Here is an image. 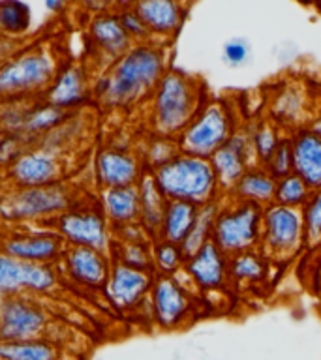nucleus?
I'll return each instance as SVG.
<instances>
[{"mask_svg": "<svg viewBox=\"0 0 321 360\" xmlns=\"http://www.w3.org/2000/svg\"><path fill=\"white\" fill-rule=\"evenodd\" d=\"M276 179L263 167V165H253L242 174L241 180L237 182L235 188L229 191L233 193L231 199L242 202H252L258 207H269L275 202Z\"/></svg>", "mask_w": 321, "mask_h": 360, "instance_id": "26", "label": "nucleus"}, {"mask_svg": "<svg viewBox=\"0 0 321 360\" xmlns=\"http://www.w3.org/2000/svg\"><path fill=\"white\" fill-rule=\"evenodd\" d=\"M75 190L62 182L42 188H4L0 191V221L8 225L53 221L75 207Z\"/></svg>", "mask_w": 321, "mask_h": 360, "instance_id": "5", "label": "nucleus"}, {"mask_svg": "<svg viewBox=\"0 0 321 360\" xmlns=\"http://www.w3.org/2000/svg\"><path fill=\"white\" fill-rule=\"evenodd\" d=\"M113 263L126 264L132 269L145 270L154 274L152 266V242H115L113 240L111 252Z\"/></svg>", "mask_w": 321, "mask_h": 360, "instance_id": "36", "label": "nucleus"}, {"mask_svg": "<svg viewBox=\"0 0 321 360\" xmlns=\"http://www.w3.org/2000/svg\"><path fill=\"white\" fill-rule=\"evenodd\" d=\"M304 111H306V105H304V98L301 94V89L297 86H286L282 90L280 94L276 96L275 101H272V112H275V122L280 126V124H289L293 120H298L303 117Z\"/></svg>", "mask_w": 321, "mask_h": 360, "instance_id": "38", "label": "nucleus"}, {"mask_svg": "<svg viewBox=\"0 0 321 360\" xmlns=\"http://www.w3.org/2000/svg\"><path fill=\"white\" fill-rule=\"evenodd\" d=\"M222 58L227 66L239 68L250 58V44L242 38H233L225 41L222 49Z\"/></svg>", "mask_w": 321, "mask_h": 360, "instance_id": "45", "label": "nucleus"}, {"mask_svg": "<svg viewBox=\"0 0 321 360\" xmlns=\"http://www.w3.org/2000/svg\"><path fill=\"white\" fill-rule=\"evenodd\" d=\"M143 174V158L128 148L106 146L96 152L94 179L101 190L137 186Z\"/></svg>", "mask_w": 321, "mask_h": 360, "instance_id": "16", "label": "nucleus"}, {"mask_svg": "<svg viewBox=\"0 0 321 360\" xmlns=\"http://www.w3.org/2000/svg\"><path fill=\"white\" fill-rule=\"evenodd\" d=\"M180 152L179 141L175 137H163V135H152L149 143H146L145 150H143V163H145L149 171H156L162 167L169 160H173Z\"/></svg>", "mask_w": 321, "mask_h": 360, "instance_id": "39", "label": "nucleus"}, {"mask_svg": "<svg viewBox=\"0 0 321 360\" xmlns=\"http://www.w3.org/2000/svg\"><path fill=\"white\" fill-rule=\"evenodd\" d=\"M51 314L28 295L0 298V342L49 338Z\"/></svg>", "mask_w": 321, "mask_h": 360, "instance_id": "11", "label": "nucleus"}, {"mask_svg": "<svg viewBox=\"0 0 321 360\" xmlns=\"http://www.w3.org/2000/svg\"><path fill=\"white\" fill-rule=\"evenodd\" d=\"M90 84L92 83L83 66L73 64V62H62V66L58 68L53 83L45 90L42 100L49 101L64 111H84V107L92 100Z\"/></svg>", "mask_w": 321, "mask_h": 360, "instance_id": "20", "label": "nucleus"}, {"mask_svg": "<svg viewBox=\"0 0 321 360\" xmlns=\"http://www.w3.org/2000/svg\"><path fill=\"white\" fill-rule=\"evenodd\" d=\"M87 34H89V45L92 55L103 64H107V68L115 60H118L134 45V41L130 39V36L120 25L115 6H113V10L90 17Z\"/></svg>", "mask_w": 321, "mask_h": 360, "instance_id": "19", "label": "nucleus"}, {"mask_svg": "<svg viewBox=\"0 0 321 360\" xmlns=\"http://www.w3.org/2000/svg\"><path fill=\"white\" fill-rule=\"evenodd\" d=\"M306 128L312 129L315 135H320L321 137V111L317 112V117H315L314 120H312V124H310V126H306Z\"/></svg>", "mask_w": 321, "mask_h": 360, "instance_id": "48", "label": "nucleus"}, {"mask_svg": "<svg viewBox=\"0 0 321 360\" xmlns=\"http://www.w3.org/2000/svg\"><path fill=\"white\" fill-rule=\"evenodd\" d=\"M32 6L23 0H0V36L21 39L32 28Z\"/></svg>", "mask_w": 321, "mask_h": 360, "instance_id": "31", "label": "nucleus"}, {"mask_svg": "<svg viewBox=\"0 0 321 360\" xmlns=\"http://www.w3.org/2000/svg\"><path fill=\"white\" fill-rule=\"evenodd\" d=\"M49 227L66 242V246L92 248L109 253L113 246V229L101 208L73 207L49 221Z\"/></svg>", "mask_w": 321, "mask_h": 360, "instance_id": "10", "label": "nucleus"}, {"mask_svg": "<svg viewBox=\"0 0 321 360\" xmlns=\"http://www.w3.org/2000/svg\"><path fill=\"white\" fill-rule=\"evenodd\" d=\"M100 208L107 218L109 225L120 227L126 224L139 221V190L137 186H124V188H109L101 190Z\"/></svg>", "mask_w": 321, "mask_h": 360, "instance_id": "24", "label": "nucleus"}, {"mask_svg": "<svg viewBox=\"0 0 321 360\" xmlns=\"http://www.w3.org/2000/svg\"><path fill=\"white\" fill-rule=\"evenodd\" d=\"M66 248V242L62 240L53 229H13L4 231L0 235V253L25 261V263H61Z\"/></svg>", "mask_w": 321, "mask_h": 360, "instance_id": "14", "label": "nucleus"}, {"mask_svg": "<svg viewBox=\"0 0 321 360\" xmlns=\"http://www.w3.org/2000/svg\"><path fill=\"white\" fill-rule=\"evenodd\" d=\"M265 169L269 171L276 180L293 173V146H291V135H284L280 145L276 146L275 154L270 156Z\"/></svg>", "mask_w": 321, "mask_h": 360, "instance_id": "43", "label": "nucleus"}, {"mask_svg": "<svg viewBox=\"0 0 321 360\" xmlns=\"http://www.w3.org/2000/svg\"><path fill=\"white\" fill-rule=\"evenodd\" d=\"M151 317L160 328L175 330L191 315V292L179 276H154L151 292Z\"/></svg>", "mask_w": 321, "mask_h": 360, "instance_id": "13", "label": "nucleus"}, {"mask_svg": "<svg viewBox=\"0 0 321 360\" xmlns=\"http://www.w3.org/2000/svg\"><path fill=\"white\" fill-rule=\"evenodd\" d=\"M239 128L235 107L229 101L207 100L177 141L180 152L208 160Z\"/></svg>", "mask_w": 321, "mask_h": 360, "instance_id": "6", "label": "nucleus"}, {"mask_svg": "<svg viewBox=\"0 0 321 360\" xmlns=\"http://www.w3.org/2000/svg\"><path fill=\"white\" fill-rule=\"evenodd\" d=\"M28 146H32L23 135L2 134L0 135V173L10 167Z\"/></svg>", "mask_w": 321, "mask_h": 360, "instance_id": "44", "label": "nucleus"}, {"mask_svg": "<svg viewBox=\"0 0 321 360\" xmlns=\"http://www.w3.org/2000/svg\"><path fill=\"white\" fill-rule=\"evenodd\" d=\"M137 190H139V224L143 225V229L149 233L152 240L158 238L160 235V227H162L163 212H165V205L168 199L163 197V193L158 188L156 180L152 176L151 171H145V174L141 176L137 182Z\"/></svg>", "mask_w": 321, "mask_h": 360, "instance_id": "27", "label": "nucleus"}, {"mask_svg": "<svg viewBox=\"0 0 321 360\" xmlns=\"http://www.w3.org/2000/svg\"><path fill=\"white\" fill-rule=\"evenodd\" d=\"M220 207H222V201H220V199H216V201H210V202H207V205L199 207L196 224H194L191 231L184 238V242L180 244L186 257H190L191 253H196L199 248L205 246L207 242L213 240L214 221H216V216H218V212H220Z\"/></svg>", "mask_w": 321, "mask_h": 360, "instance_id": "33", "label": "nucleus"}, {"mask_svg": "<svg viewBox=\"0 0 321 360\" xmlns=\"http://www.w3.org/2000/svg\"><path fill=\"white\" fill-rule=\"evenodd\" d=\"M186 255L180 244L154 238L152 240V266L158 276H177L184 270Z\"/></svg>", "mask_w": 321, "mask_h": 360, "instance_id": "35", "label": "nucleus"}, {"mask_svg": "<svg viewBox=\"0 0 321 360\" xmlns=\"http://www.w3.org/2000/svg\"><path fill=\"white\" fill-rule=\"evenodd\" d=\"M154 274L132 269L126 264L113 263L107 283L103 287L107 300L120 311H134L149 298Z\"/></svg>", "mask_w": 321, "mask_h": 360, "instance_id": "17", "label": "nucleus"}, {"mask_svg": "<svg viewBox=\"0 0 321 360\" xmlns=\"http://www.w3.org/2000/svg\"><path fill=\"white\" fill-rule=\"evenodd\" d=\"M182 272L199 291H218L229 280V257L210 240L186 259Z\"/></svg>", "mask_w": 321, "mask_h": 360, "instance_id": "21", "label": "nucleus"}, {"mask_svg": "<svg viewBox=\"0 0 321 360\" xmlns=\"http://www.w3.org/2000/svg\"><path fill=\"white\" fill-rule=\"evenodd\" d=\"M135 11L145 21L152 41L168 45L184 25L188 6L175 0H141L134 2Z\"/></svg>", "mask_w": 321, "mask_h": 360, "instance_id": "22", "label": "nucleus"}, {"mask_svg": "<svg viewBox=\"0 0 321 360\" xmlns=\"http://www.w3.org/2000/svg\"><path fill=\"white\" fill-rule=\"evenodd\" d=\"M75 112L64 111L61 107L53 105L45 100H34L28 103L27 117L23 124V137L30 143L36 145V141L42 139L44 135L53 131L55 128L70 120Z\"/></svg>", "mask_w": 321, "mask_h": 360, "instance_id": "25", "label": "nucleus"}, {"mask_svg": "<svg viewBox=\"0 0 321 360\" xmlns=\"http://www.w3.org/2000/svg\"><path fill=\"white\" fill-rule=\"evenodd\" d=\"M58 264L73 283L87 287L90 291H100L107 283L113 259L109 253L100 250L68 246Z\"/></svg>", "mask_w": 321, "mask_h": 360, "instance_id": "18", "label": "nucleus"}, {"mask_svg": "<svg viewBox=\"0 0 321 360\" xmlns=\"http://www.w3.org/2000/svg\"><path fill=\"white\" fill-rule=\"evenodd\" d=\"M115 11L118 13L120 25H122V28L134 44L152 41L151 32H149V28H146L145 21L141 19L139 13L135 11L134 2H115Z\"/></svg>", "mask_w": 321, "mask_h": 360, "instance_id": "40", "label": "nucleus"}, {"mask_svg": "<svg viewBox=\"0 0 321 360\" xmlns=\"http://www.w3.org/2000/svg\"><path fill=\"white\" fill-rule=\"evenodd\" d=\"M30 101H4L0 103V135L2 134H23V124L27 117Z\"/></svg>", "mask_w": 321, "mask_h": 360, "instance_id": "42", "label": "nucleus"}, {"mask_svg": "<svg viewBox=\"0 0 321 360\" xmlns=\"http://www.w3.org/2000/svg\"><path fill=\"white\" fill-rule=\"evenodd\" d=\"M203 83L180 70H168L151 96L149 120L154 135L179 137L207 100Z\"/></svg>", "mask_w": 321, "mask_h": 360, "instance_id": "2", "label": "nucleus"}, {"mask_svg": "<svg viewBox=\"0 0 321 360\" xmlns=\"http://www.w3.org/2000/svg\"><path fill=\"white\" fill-rule=\"evenodd\" d=\"M61 66V56L51 45H25L0 64V103L42 100Z\"/></svg>", "mask_w": 321, "mask_h": 360, "instance_id": "3", "label": "nucleus"}, {"mask_svg": "<svg viewBox=\"0 0 321 360\" xmlns=\"http://www.w3.org/2000/svg\"><path fill=\"white\" fill-rule=\"evenodd\" d=\"M197 212H199V207L194 202L168 201L158 238L173 242V244H182L196 224Z\"/></svg>", "mask_w": 321, "mask_h": 360, "instance_id": "28", "label": "nucleus"}, {"mask_svg": "<svg viewBox=\"0 0 321 360\" xmlns=\"http://www.w3.org/2000/svg\"><path fill=\"white\" fill-rule=\"evenodd\" d=\"M168 45L146 41L134 44L90 84V92L107 109H128L151 98L168 72Z\"/></svg>", "mask_w": 321, "mask_h": 360, "instance_id": "1", "label": "nucleus"}, {"mask_svg": "<svg viewBox=\"0 0 321 360\" xmlns=\"http://www.w3.org/2000/svg\"><path fill=\"white\" fill-rule=\"evenodd\" d=\"M44 6L47 11L58 13V11H62L64 8H66V2H64V0H45Z\"/></svg>", "mask_w": 321, "mask_h": 360, "instance_id": "47", "label": "nucleus"}, {"mask_svg": "<svg viewBox=\"0 0 321 360\" xmlns=\"http://www.w3.org/2000/svg\"><path fill=\"white\" fill-rule=\"evenodd\" d=\"M293 173H297L312 190L321 188V137L306 126L291 135Z\"/></svg>", "mask_w": 321, "mask_h": 360, "instance_id": "23", "label": "nucleus"}, {"mask_svg": "<svg viewBox=\"0 0 321 360\" xmlns=\"http://www.w3.org/2000/svg\"><path fill=\"white\" fill-rule=\"evenodd\" d=\"M304 233L306 242L310 246H320L321 244V188L312 191V195L303 208Z\"/></svg>", "mask_w": 321, "mask_h": 360, "instance_id": "41", "label": "nucleus"}, {"mask_svg": "<svg viewBox=\"0 0 321 360\" xmlns=\"http://www.w3.org/2000/svg\"><path fill=\"white\" fill-rule=\"evenodd\" d=\"M250 139H252V150L258 165H267L270 156L275 154L276 146L284 139L280 126L275 120H259L258 124L250 126Z\"/></svg>", "mask_w": 321, "mask_h": 360, "instance_id": "34", "label": "nucleus"}, {"mask_svg": "<svg viewBox=\"0 0 321 360\" xmlns=\"http://www.w3.org/2000/svg\"><path fill=\"white\" fill-rule=\"evenodd\" d=\"M58 289L55 264L25 263L0 253V298L49 295Z\"/></svg>", "mask_w": 321, "mask_h": 360, "instance_id": "12", "label": "nucleus"}, {"mask_svg": "<svg viewBox=\"0 0 321 360\" xmlns=\"http://www.w3.org/2000/svg\"><path fill=\"white\" fill-rule=\"evenodd\" d=\"M306 244L301 208L270 202L261 218V252L275 261H287Z\"/></svg>", "mask_w": 321, "mask_h": 360, "instance_id": "8", "label": "nucleus"}, {"mask_svg": "<svg viewBox=\"0 0 321 360\" xmlns=\"http://www.w3.org/2000/svg\"><path fill=\"white\" fill-rule=\"evenodd\" d=\"M208 162L213 165L222 193L233 190L242 174L253 165H258L252 150L250 126L248 128L241 126L237 129L229 137V141L208 158Z\"/></svg>", "mask_w": 321, "mask_h": 360, "instance_id": "15", "label": "nucleus"}, {"mask_svg": "<svg viewBox=\"0 0 321 360\" xmlns=\"http://www.w3.org/2000/svg\"><path fill=\"white\" fill-rule=\"evenodd\" d=\"M113 240L115 242H152L143 225L139 221L135 224H126L120 227H113Z\"/></svg>", "mask_w": 321, "mask_h": 360, "instance_id": "46", "label": "nucleus"}, {"mask_svg": "<svg viewBox=\"0 0 321 360\" xmlns=\"http://www.w3.org/2000/svg\"><path fill=\"white\" fill-rule=\"evenodd\" d=\"M152 176L168 201H186L203 207L222 195L214 169L207 158L179 152L165 165L152 171Z\"/></svg>", "mask_w": 321, "mask_h": 360, "instance_id": "4", "label": "nucleus"}, {"mask_svg": "<svg viewBox=\"0 0 321 360\" xmlns=\"http://www.w3.org/2000/svg\"><path fill=\"white\" fill-rule=\"evenodd\" d=\"M269 272V257L259 250L237 253L229 257V280L237 285H252L265 280Z\"/></svg>", "mask_w": 321, "mask_h": 360, "instance_id": "30", "label": "nucleus"}, {"mask_svg": "<svg viewBox=\"0 0 321 360\" xmlns=\"http://www.w3.org/2000/svg\"><path fill=\"white\" fill-rule=\"evenodd\" d=\"M68 174V160L62 154L28 146L10 167L0 173L4 188H42L62 184Z\"/></svg>", "mask_w": 321, "mask_h": 360, "instance_id": "9", "label": "nucleus"}, {"mask_svg": "<svg viewBox=\"0 0 321 360\" xmlns=\"http://www.w3.org/2000/svg\"><path fill=\"white\" fill-rule=\"evenodd\" d=\"M312 191L314 190L297 173L286 174L276 180L275 202L284 205V207L303 208L312 195Z\"/></svg>", "mask_w": 321, "mask_h": 360, "instance_id": "37", "label": "nucleus"}, {"mask_svg": "<svg viewBox=\"0 0 321 360\" xmlns=\"http://www.w3.org/2000/svg\"><path fill=\"white\" fill-rule=\"evenodd\" d=\"M58 342L49 338L25 340V342H0V360H61Z\"/></svg>", "mask_w": 321, "mask_h": 360, "instance_id": "29", "label": "nucleus"}, {"mask_svg": "<svg viewBox=\"0 0 321 360\" xmlns=\"http://www.w3.org/2000/svg\"><path fill=\"white\" fill-rule=\"evenodd\" d=\"M263 208L252 202L222 201L213 229V242L231 257L261 246Z\"/></svg>", "mask_w": 321, "mask_h": 360, "instance_id": "7", "label": "nucleus"}, {"mask_svg": "<svg viewBox=\"0 0 321 360\" xmlns=\"http://www.w3.org/2000/svg\"><path fill=\"white\" fill-rule=\"evenodd\" d=\"M83 120V111L75 112L62 126H58V128H55L47 135H44L42 139L36 141V146H42L45 150L56 152V154L66 156V152L72 150L73 145L81 139V135H83L84 128H87Z\"/></svg>", "mask_w": 321, "mask_h": 360, "instance_id": "32", "label": "nucleus"}]
</instances>
